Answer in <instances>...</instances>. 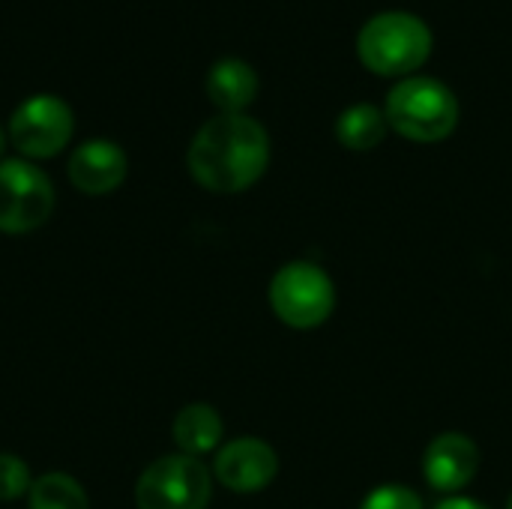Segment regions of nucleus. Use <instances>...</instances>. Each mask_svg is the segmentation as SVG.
Instances as JSON below:
<instances>
[{"label":"nucleus","instance_id":"obj_1","mask_svg":"<svg viewBox=\"0 0 512 509\" xmlns=\"http://www.w3.org/2000/svg\"><path fill=\"white\" fill-rule=\"evenodd\" d=\"M186 159L204 189L234 195L258 183L267 171L270 138L249 114H216L195 132Z\"/></svg>","mask_w":512,"mask_h":509},{"label":"nucleus","instance_id":"obj_2","mask_svg":"<svg viewBox=\"0 0 512 509\" xmlns=\"http://www.w3.org/2000/svg\"><path fill=\"white\" fill-rule=\"evenodd\" d=\"M387 123L408 141L432 144L444 141L459 123V99L456 93L429 75L402 78L384 102Z\"/></svg>","mask_w":512,"mask_h":509},{"label":"nucleus","instance_id":"obj_3","mask_svg":"<svg viewBox=\"0 0 512 509\" xmlns=\"http://www.w3.org/2000/svg\"><path fill=\"white\" fill-rule=\"evenodd\" d=\"M360 60L378 75L414 72L432 51L429 24L405 9H387L372 15L357 36Z\"/></svg>","mask_w":512,"mask_h":509},{"label":"nucleus","instance_id":"obj_4","mask_svg":"<svg viewBox=\"0 0 512 509\" xmlns=\"http://www.w3.org/2000/svg\"><path fill=\"white\" fill-rule=\"evenodd\" d=\"M270 306L282 324L294 330H312L333 315L336 288L318 264L291 261L270 282Z\"/></svg>","mask_w":512,"mask_h":509},{"label":"nucleus","instance_id":"obj_5","mask_svg":"<svg viewBox=\"0 0 512 509\" xmlns=\"http://www.w3.org/2000/svg\"><path fill=\"white\" fill-rule=\"evenodd\" d=\"M210 495V471L183 453L156 459L135 483L138 509H207Z\"/></svg>","mask_w":512,"mask_h":509},{"label":"nucleus","instance_id":"obj_6","mask_svg":"<svg viewBox=\"0 0 512 509\" xmlns=\"http://www.w3.org/2000/svg\"><path fill=\"white\" fill-rule=\"evenodd\" d=\"M54 210V186L33 162H0V231L27 234L48 222Z\"/></svg>","mask_w":512,"mask_h":509},{"label":"nucleus","instance_id":"obj_7","mask_svg":"<svg viewBox=\"0 0 512 509\" xmlns=\"http://www.w3.org/2000/svg\"><path fill=\"white\" fill-rule=\"evenodd\" d=\"M72 129H75L72 108L63 99L48 96V93L30 96L27 102H21L9 120L12 144L30 159L57 156L69 144Z\"/></svg>","mask_w":512,"mask_h":509},{"label":"nucleus","instance_id":"obj_8","mask_svg":"<svg viewBox=\"0 0 512 509\" xmlns=\"http://www.w3.org/2000/svg\"><path fill=\"white\" fill-rule=\"evenodd\" d=\"M216 480L240 495L249 492H261L276 480L279 471V459L276 450L261 441V438H237L231 444H225L216 456Z\"/></svg>","mask_w":512,"mask_h":509},{"label":"nucleus","instance_id":"obj_9","mask_svg":"<svg viewBox=\"0 0 512 509\" xmlns=\"http://www.w3.org/2000/svg\"><path fill=\"white\" fill-rule=\"evenodd\" d=\"M480 471V450L477 444L462 432H444L438 435L423 456V474L426 483L438 492H462Z\"/></svg>","mask_w":512,"mask_h":509},{"label":"nucleus","instance_id":"obj_10","mask_svg":"<svg viewBox=\"0 0 512 509\" xmlns=\"http://www.w3.org/2000/svg\"><path fill=\"white\" fill-rule=\"evenodd\" d=\"M126 153L114 141H84L69 156V180L84 195H108L126 180Z\"/></svg>","mask_w":512,"mask_h":509},{"label":"nucleus","instance_id":"obj_11","mask_svg":"<svg viewBox=\"0 0 512 509\" xmlns=\"http://www.w3.org/2000/svg\"><path fill=\"white\" fill-rule=\"evenodd\" d=\"M258 93L255 69L240 57H222L207 72V96L222 114H243V108Z\"/></svg>","mask_w":512,"mask_h":509},{"label":"nucleus","instance_id":"obj_12","mask_svg":"<svg viewBox=\"0 0 512 509\" xmlns=\"http://www.w3.org/2000/svg\"><path fill=\"white\" fill-rule=\"evenodd\" d=\"M174 441L183 450V456H204L210 453L219 441H222V417L216 414L213 405L195 402L186 405L177 417H174Z\"/></svg>","mask_w":512,"mask_h":509},{"label":"nucleus","instance_id":"obj_13","mask_svg":"<svg viewBox=\"0 0 512 509\" xmlns=\"http://www.w3.org/2000/svg\"><path fill=\"white\" fill-rule=\"evenodd\" d=\"M387 114L372 102H357L345 108L336 120V138L348 150H372L387 135Z\"/></svg>","mask_w":512,"mask_h":509},{"label":"nucleus","instance_id":"obj_14","mask_svg":"<svg viewBox=\"0 0 512 509\" xmlns=\"http://www.w3.org/2000/svg\"><path fill=\"white\" fill-rule=\"evenodd\" d=\"M30 509H90L87 492L69 474H45L30 486Z\"/></svg>","mask_w":512,"mask_h":509},{"label":"nucleus","instance_id":"obj_15","mask_svg":"<svg viewBox=\"0 0 512 509\" xmlns=\"http://www.w3.org/2000/svg\"><path fill=\"white\" fill-rule=\"evenodd\" d=\"M30 486V468L12 453H0V501H15L30 492Z\"/></svg>","mask_w":512,"mask_h":509},{"label":"nucleus","instance_id":"obj_16","mask_svg":"<svg viewBox=\"0 0 512 509\" xmlns=\"http://www.w3.org/2000/svg\"><path fill=\"white\" fill-rule=\"evenodd\" d=\"M360 509H423V501L414 489L390 483V486H378L375 492H369Z\"/></svg>","mask_w":512,"mask_h":509},{"label":"nucleus","instance_id":"obj_17","mask_svg":"<svg viewBox=\"0 0 512 509\" xmlns=\"http://www.w3.org/2000/svg\"><path fill=\"white\" fill-rule=\"evenodd\" d=\"M435 509H489L483 507L480 501H474V498H447V501H441Z\"/></svg>","mask_w":512,"mask_h":509},{"label":"nucleus","instance_id":"obj_18","mask_svg":"<svg viewBox=\"0 0 512 509\" xmlns=\"http://www.w3.org/2000/svg\"><path fill=\"white\" fill-rule=\"evenodd\" d=\"M0 153H3V129H0Z\"/></svg>","mask_w":512,"mask_h":509},{"label":"nucleus","instance_id":"obj_19","mask_svg":"<svg viewBox=\"0 0 512 509\" xmlns=\"http://www.w3.org/2000/svg\"><path fill=\"white\" fill-rule=\"evenodd\" d=\"M507 509H512V495H510V504H507Z\"/></svg>","mask_w":512,"mask_h":509}]
</instances>
